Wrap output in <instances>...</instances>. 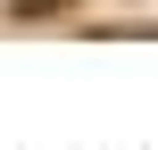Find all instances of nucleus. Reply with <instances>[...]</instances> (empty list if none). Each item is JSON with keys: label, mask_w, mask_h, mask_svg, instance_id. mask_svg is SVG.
<instances>
[{"label": "nucleus", "mask_w": 158, "mask_h": 150, "mask_svg": "<svg viewBox=\"0 0 158 150\" xmlns=\"http://www.w3.org/2000/svg\"><path fill=\"white\" fill-rule=\"evenodd\" d=\"M83 0H8V25H50V17H75Z\"/></svg>", "instance_id": "obj_1"}]
</instances>
